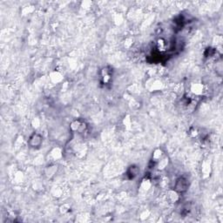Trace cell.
<instances>
[{"label":"cell","instance_id":"obj_1","mask_svg":"<svg viewBox=\"0 0 223 223\" xmlns=\"http://www.w3.org/2000/svg\"><path fill=\"white\" fill-rule=\"evenodd\" d=\"M70 128L72 132H84L87 128V125L84 120L82 119H75L73 120L71 125Z\"/></svg>","mask_w":223,"mask_h":223},{"label":"cell","instance_id":"obj_2","mask_svg":"<svg viewBox=\"0 0 223 223\" xmlns=\"http://www.w3.org/2000/svg\"><path fill=\"white\" fill-rule=\"evenodd\" d=\"M190 92L195 96H201L206 92V87L202 83L195 82L190 85Z\"/></svg>","mask_w":223,"mask_h":223},{"label":"cell","instance_id":"obj_3","mask_svg":"<svg viewBox=\"0 0 223 223\" xmlns=\"http://www.w3.org/2000/svg\"><path fill=\"white\" fill-rule=\"evenodd\" d=\"M188 186H189V184H188V180H187V178L180 177L176 180L174 189L177 192H179V193H183L185 191L187 190Z\"/></svg>","mask_w":223,"mask_h":223},{"label":"cell","instance_id":"obj_4","mask_svg":"<svg viewBox=\"0 0 223 223\" xmlns=\"http://www.w3.org/2000/svg\"><path fill=\"white\" fill-rule=\"evenodd\" d=\"M43 142V138L38 132H34L33 135L29 139V146L33 148L39 147Z\"/></svg>","mask_w":223,"mask_h":223},{"label":"cell","instance_id":"obj_5","mask_svg":"<svg viewBox=\"0 0 223 223\" xmlns=\"http://www.w3.org/2000/svg\"><path fill=\"white\" fill-rule=\"evenodd\" d=\"M62 156H63V151L59 146L53 147V149L48 153V158L52 161H57L60 160Z\"/></svg>","mask_w":223,"mask_h":223},{"label":"cell","instance_id":"obj_6","mask_svg":"<svg viewBox=\"0 0 223 223\" xmlns=\"http://www.w3.org/2000/svg\"><path fill=\"white\" fill-rule=\"evenodd\" d=\"M49 79L51 80V82L53 84H59L63 81L64 79V76L59 71H53L50 74H49Z\"/></svg>","mask_w":223,"mask_h":223},{"label":"cell","instance_id":"obj_7","mask_svg":"<svg viewBox=\"0 0 223 223\" xmlns=\"http://www.w3.org/2000/svg\"><path fill=\"white\" fill-rule=\"evenodd\" d=\"M166 199L170 203H175L180 201V193L175 189L169 190L166 194Z\"/></svg>","mask_w":223,"mask_h":223},{"label":"cell","instance_id":"obj_8","mask_svg":"<svg viewBox=\"0 0 223 223\" xmlns=\"http://www.w3.org/2000/svg\"><path fill=\"white\" fill-rule=\"evenodd\" d=\"M169 164V159L166 156H163L161 159H160L156 162V167L158 170L163 171L167 167V166Z\"/></svg>","mask_w":223,"mask_h":223},{"label":"cell","instance_id":"obj_9","mask_svg":"<svg viewBox=\"0 0 223 223\" xmlns=\"http://www.w3.org/2000/svg\"><path fill=\"white\" fill-rule=\"evenodd\" d=\"M162 86H163V84L161 83L160 80L152 79L151 83L147 86V88L150 91H160V90L162 89Z\"/></svg>","mask_w":223,"mask_h":223},{"label":"cell","instance_id":"obj_10","mask_svg":"<svg viewBox=\"0 0 223 223\" xmlns=\"http://www.w3.org/2000/svg\"><path fill=\"white\" fill-rule=\"evenodd\" d=\"M101 78H102V81L104 84H108L110 83L112 79V72L111 70H108L107 67L103 68L101 70Z\"/></svg>","mask_w":223,"mask_h":223},{"label":"cell","instance_id":"obj_11","mask_svg":"<svg viewBox=\"0 0 223 223\" xmlns=\"http://www.w3.org/2000/svg\"><path fill=\"white\" fill-rule=\"evenodd\" d=\"M58 171V166L55 164L49 165L45 170V174L47 178L53 177Z\"/></svg>","mask_w":223,"mask_h":223},{"label":"cell","instance_id":"obj_12","mask_svg":"<svg viewBox=\"0 0 223 223\" xmlns=\"http://www.w3.org/2000/svg\"><path fill=\"white\" fill-rule=\"evenodd\" d=\"M152 187V181L150 179L148 178H145L141 180V182L139 184V189L142 192H147L150 190Z\"/></svg>","mask_w":223,"mask_h":223},{"label":"cell","instance_id":"obj_13","mask_svg":"<svg viewBox=\"0 0 223 223\" xmlns=\"http://www.w3.org/2000/svg\"><path fill=\"white\" fill-rule=\"evenodd\" d=\"M139 173V168L137 166L132 165L127 170V176L130 179H134V178L138 176Z\"/></svg>","mask_w":223,"mask_h":223},{"label":"cell","instance_id":"obj_14","mask_svg":"<svg viewBox=\"0 0 223 223\" xmlns=\"http://www.w3.org/2000/svg\"><path fill=\"white\" fill-rule=\"evenodd\" d=\"M156 47H157L159 52H160V53L165 52L167 49V43L163 39H159L156 42Z\"/></svg>","mask_w":223,"mask_h":223},{"label":"cell","instance_id":"obj_15","mask_svg":"<svg viewBox=\"0 0 223 223\" xmlns=\"http://www.w3.org/2000/svg\"><path fill=\"white\" fill-rule=\"evenodd\" d=\"M201 173L204 175V177H208L210 175L211 173V165L208 161H205L202 164V168H201Z\"/></svg>","mask_w":223,"mask_h":223},{"label":"cell","instance_id":"obj_16","mask_svg":"<svg viewBox=\"0 0 223 223\" xmlns=\"http://www.w3.org/2000/svg\"><path fill=\"white\" fill-rule=\"evenodd\" d=\"M51 194H52V195L53 197L60 198V197L63 195V194H64V190L60 187H53L52 191H51Z\"/></svg>","mask_w":223,"mask_h":223},{"label":"cell","instance_id":"obj_17","mask_svg":"<svg viewBox=\"0 0 223 223\" xmlns=\"http://www.w3.org/2000/svg\"><path fill=\"white\" fill-rule=\"evenodd\" d=\"M164 156V153H163V151L160 149V148H156L153 153V160L155 161V162H157L158 160H160V159H161V158Z\"/></svg>","mask_w":223,"mask_h":223},{"label":"cell","instance_id":"obj_18","mask_svg":"<svg viewBox=\"0 0 223 223\" xmlns=\"http://www.w3.org/2000/svg\"><path fill=\"white\" fill-rule=\"evenodd\" d=\"M24 178H25V175L23 173V172L21 171H18L15 173L14 174V180L17 182V183H20L24 180Z\"/></svg>","mask_w":223,"mask_h":223},{"label":"cell","instance_id":"obj_19","mask_svg":"<svg viewBox=\"0 0 223 223\" xmlns=\"http://www.w3.org/2000/svg\"><path fill=\"white\" fill-rule=\"evenodd\" d=\"M124 18L120 13H116L113 16V22L116 26H119L123 23Z\"/></svg>","mask_w":223,"mask_h":223},{"label":"cell","instance_id":"obj_20","mask_svg":"<svg viewBox=\"0 0 223 223\" xmlns=\"http://www.w3.org/2000/svg\"><path fill=\"white\" fill-rule=\"evenodd\" d=\"M34 10H35V8H34L33 5H28V6L24 7L22 9V11H21V12H22V14L24 16H26V15L33 13V12H34Z\"/></svg>","mask_w":223,"mask_h":223},{"label":"cell","instance_id":"obj_21","mask_svg":"<svg viewBox=\"0 0 223 223\" xmlns=\"http://www.w3.org/2000/svg\"><path fill=\"white\" fill-rule=\"evenodd\" d=\"M123 125H125V128H130L132 125V118L130 115H125L122 120Z\"/></svg>","mask_w":223,"mask_h":223},{"label":"cell","instance_id":"obj_22","mask_svg":"<svg viewBox=\"0 0 223 223\" xmlns=\"http://www.w3.org/2000/svg\"><path fill=\"white\" fill-rule=\"evenodd\" d=\"M70 208H71V206L69 204L67 203H64L63 205H61L59 207V212L62 214H67L69 211H70Z\"/></svg>","mask_w":223,"mask_h":223},{"label":"cell","instance_id":"obj_23","mask_svg":"<svg viewBox=\"0 0 223 223\" xmlns=\"http://www.w3.org/2000/svg\"><path fill=\"white\" fill-rule=\"evenodd\" d=\"M191 206L190 204L186 203L182 205L181 207V209H180V214H188V212L190 211Z\"/></svg>","mask_w":223,"mask_h":223},{"label":"cell","instance_id":"obj_24","mask_svg":"<svg viewBox=\"0 0 223 223\" xmlns=\"http://www.w3.org/2000/svg\"><path fill=\"white\" fill-rule=\"evenodd\" d=\"M41 125V120L39 118H34L32 120V126L34 129H38Z\"/></svg>","mask_w":223,"mask_h":223},{"label":"cell","instance_id":"obj_25","mask_svg":"<svg viewBox=\"0 0 223 223\" xmlns=\"http://www.w3.org/2000/svg\"><path fill=\"white\" fill-rule=\"evenodd\" d=\"M188 134H189V136H190L191 138H196L197 136L200 134V132H199V131L197 130L196 128L192 127V128H190L189 132H188Z\"/></svg>","mask_w":223,"mask_h":223},{"label":"cell","instance_id":"obj_26","mask_svg":"<svg viewBox=\"0 0 223 223\" xmlns=\"http://www.w3.org/2000/svg\"><path fill=\"white\" fill-rule=\"evenodd\" d=\"M92 5V1H83L81 3V7L85 10H89Z\"/></svg>","mask_w":223,"mask_h":223},{"label":"cell","instance_id":"obj_27","mask_svg":"<svg viewBox=\"0 0 223 223\" xmlns=\"http://www.w3.org/2000/svg\"><path fill=\"white\" fill-rule=\"evenodd\" d=\"M132 44H133V39L132 38H127L124 41V46L125 48H130L132 46Z\"/></svg>","mask_w":223,"mask_h":223},{"label":"cell","instance_id":"obj_28","mask_svg":"<svg viewBox=\"0 0 223 223\" xmlns=\"http://www.w3.org/2000/svg\"><path fill=\"white\" fill-rule=\"evenodd\" d=\"M23 141H24V139H23V137H22V136H19L18 139H16V141H15V145H16V146H17V147L20 146L21 145L23 144Z\"/></svg>","mask_w":223,"mask_h":223},{"label":"cell","instance_id":"obj_29","mask_svg":"<svg viewBox=\"0 0 223 223\" xmlns=\"http://www.w3.org/2000/svg\"><path fill=\"white\" fill-rule=\"evenodd\" d=\"M149 214H150V213H149V211H144V213H141V214H140V219L141 220H146L147 217L149 216Z\"/></svg>","mask_w":223,"mask_h":223},{"label":"cell","instance_id":"obj_30","mask_svg":"<svg viewBox=\"0 0 223 223\" xmlns=\"http://www.w3.org/2000/svg\"><path fill=\"white\" fill-rule=\"evenodd\" d=\"M216 70L217 72H219V74L221 75V73H222V64L221 62H219L216 65Z\"/></svg>","mask_w":223,"mask_h":223},{"label":"cell","instance_id":"obj_31","mask_svg":"<svg viewBox=\"0 0 223 223\" xmlns=\"http://www.w3.org/2000/svg\"><path fill=\"white\" fill-rule=\"evenodd\" d=\"M222 42V37L221 36H216V45H221Z\"/></svg>","mask_w":223,"mask_h":223}]
</instances>
